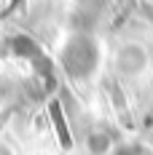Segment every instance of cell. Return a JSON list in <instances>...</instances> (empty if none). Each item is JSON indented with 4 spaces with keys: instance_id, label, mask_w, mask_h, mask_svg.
<instances>
[{
    "instance_id": "cell-1",
    "label": "cell",
    "mask_w": 153,
    "mask_h": 155,
    "mask_svg": "<svg viewBox=\"0 0 153 155\" xmlns=\"http://www.w3.org/2000/svg\"><path fill=\"white\" fill-rule=\"evenodd\" d=\"M116 62H118V70L123 75H140L148 64V56H145V48L140 43H126V46L118 48Z\"/></svg>"
},
{
    "instance_id": "cell-2",
    "label": "cell",
    "mask_w": 153,
    "mask_h": 155,
    "mask_svg": "<svg viewBox=\"0 0 153 155\" xmlns=\"http://www.w3.org/2000/svg\"><path fill=\"white\" fill-rule=\"evenodd\" d=\"M51 112H54V123H57V137H59L62 147H73V137H70V131H67V126H64V118H62V112L57 104H51Z\"/></svg>"
},
{
    "instance_id": "cell-3",
    "label": "cell",
    "mask_w": 153,
    "mask_h": 155,
    "mask_svg": "<svg viewBox=\"0 0 153 155\" xmlns=\"http://www.w3.org/2000/svg\"><path fill=\"white\" fill-rule=\"evenodd\" d=\"M107 144H110V139H107V137H102V134H97V137H92V150H94L97 155L107 153Z\"/></svg>"
},
{
    "instance_id": "cell-4",
    "label": "cell",
    "mask_w": 153,
    "mask_h": 155,
    "mask_svg": "<svg viewBox=\"0 0 153 155\" xmlns=\"http://www.w3.org/2000/svg\"><path fill=\"white\" fill-rule=\"evenodd\" d=\"M0 155H11V153H8V150H5V147H0Z\"/></svg>"
}]
</instances>
